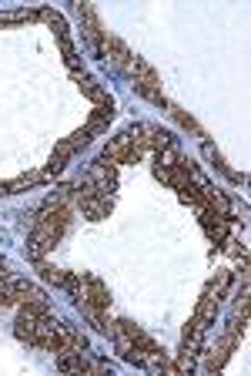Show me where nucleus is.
I'll return each instance as SVG.
<instances>
[{"mask_svg":"<svg viewBox=\"0 0 251 376\" xmlns=\"http://www.w3.org/2000/svg\"><path fill=\"white\" fill-rule=\"evenodd\" d=\"M91 138H94V131L91 128H80L77 135H71L67 141H61L57 148H54V158H61V161H67V158H74L77 151H84L91 145Z\"/></svg>","mask_w":251,"mask_h":376,"instance_id":"obj_1","label":"nucleus"},{"mask_svg":"<svg viewBox=\"0 0 251 376\" xmlns=\"http://www.w3.org/2000/svg\"><path fill=\"white\" fill-rule=\"evenodd\" d=\"M80 91H84L91 101H98V108H114V98H111V95L100 88L94 77H80Z\"/></svg>","mask_w":251,"mask_h":376,"instance_id":"obj_2","label":"nucleus"},{"mask_svg":"<svg viewBox=\"0 0 251 376\" xmlns=\"http://www.w3.org/2000/svg\"><path fill=\"white\" fill-rule=\"evenodd\" d=\"M168 111H171V115H175V121L181 128H188V131H195V135H201V128H198V121H195V118H191V115H184V111H181V108H171V104H168Z\"/></svg>","mask_w":251,"mask_h":376,"instance_id":"obj_3","label":"nucleus"}]
</instances>
